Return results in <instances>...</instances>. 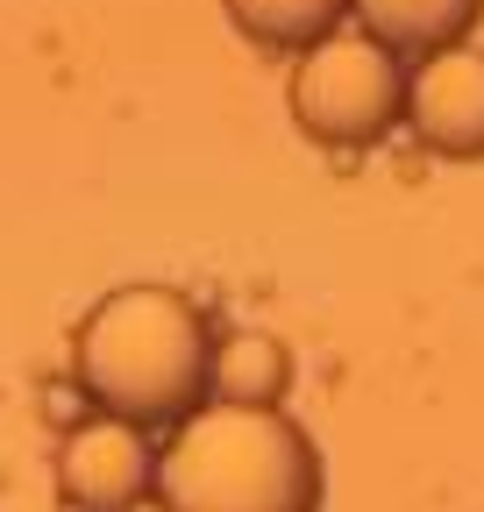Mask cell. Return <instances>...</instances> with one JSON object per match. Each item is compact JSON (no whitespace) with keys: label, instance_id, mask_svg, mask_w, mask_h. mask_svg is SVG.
Wrapping results in <instances>:
<instances>
[{"label":"cell","instance_id":"6da1fadb","mask_svg":"<svg viewBox=\"0 0 484 512\" xmlns=\"http://www.w3.org/2000/svg\"><path fill=\"white\" fill-rule=\"evenodd\" d=\"M72 377L107 420L186 427L214 384V328L171 285H121L79 320Z\"/></svg>","mask_w":484,"mask_h":512},{"label":"cell","instance_id":"7a4b0ae2","mask_svg":"<svg viewBox=\"0 0 484 512\" xmlns=\"http://www.w3.org/2000/svg\"><path fill=\"white\" fill-rule=\"evenodd\" d=\"M321 448L278 406H200L157 448L164 512H321Z\"/></svg>","mask_w":484,"mask_h":512},{"label":"cell","instance_id":"3957f363","mask_svg":"<svg viewBox=\"0 0 484 512\" xmlns=\"http://www.w3.org/2000/svg\"><path fill=\"white\" fill-rule=\"evenodd\" d=\"M406 64L371 36H328L292 72V121L321 150H371L406 114Z\"/></svg>","mask_w":484,"mask_h":512},{"label":"cell","instance_id":"277c9868","mask_svg":"<svg viewBox=\"0 0 484 512\" xmlns=\"http://www.w3.org/2000/svg\"><path fill=\"white\" fill-rule=\"evenodd\" d=\"M57 491L79 512H129L157 491V448L129 420H79L57 441Z\"/></svg>","mask_w":484,"mask_h":512},{"label":"cell","instance_id":"5b68a950","mask_svg":"<svg viewBox=\"0 0 484 512\" xmlns=\"http://www.w3.org/2000/svg\"><path fill=\"white\" fill-rule=\"evenodd\" d=\"M406 121L435 157H456V164L484 157V50L456 43L420 57L406 79Z\"/></svg>","mask_w":484,"mask_h":512},{"label":"cell","instance_id":"8992f818","mask_svg":"<svg viewBox=\"0 0 484 512\" xmlns=\"http://www.w3.org/2000/svg\"><path fill=\"white\" fill-rule=\"evenodd\" d=\"M349 15L392 57H435V50H456L477 29L484 0H349Z\"/></svg>","mask_w":484,"mask_h":512},{"label":"cell","instance_id":"52a82bcc","mask_svg":"<svg viewBox=\"0 0 484 512\" xmlns=\"http://www.w3.org/2000/svg\"><path fill=\"white\" fill-rule=\"evenodd\" d=\"M349 0H228V22L264 43V50H321L328 36H342Z\"/></svg>","mask_w":484,"mask_h":512},{"label":"cell","instance_id":"ba28073f","mask_svg":"<svg viewBox=\"0 0 484 512\" xmlns=\"http://www.w3.org/2000/svg\"><path fill=\"white\" fill-rule=\"evenodd\" d=\"M285 384H292V356H285L278 335L242 328V335L214 342V392H221V406H278Z\"/></svg>","mask_w":484,"mask_h":512}]
</instances>
